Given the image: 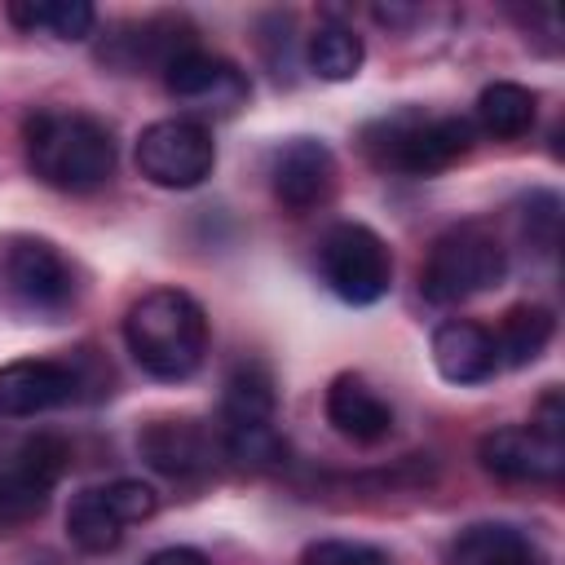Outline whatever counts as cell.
Segmentation results:
<instances>
[{"label": "cell", "instance_id": "14", "mask_svg": "<svg viewBox=\"0 0 565 565\" xmlns=\"http://www.w3.org/2000/svg\"><path fill=\"white\" fill-rule=\"evenodd\" d=\"M433 366L450 384H481L499 371V353H494V340L481 322L446 318L433 331Z\"/></svg>", "mask_w": 565, "mask_h": 565}, {"label": "cell", "instance_id": "12", "mask_svg": "<svg viewBox=\"0 0 565 565\" xmlns=\"http://www.w3.org/2000/svg\"><path fill=\"white\" fill-rule=\"evenodd\" d=\"M79 393V375L66 362L53 358H18L0 366V415L4 419H31L53 406H66Z\"/></svg>", "mask_w": 565, "mask_h": 565}, {"label": "cell", "instance_id": "16", "mask_svg": "<svg viewBox=\"0 0 565 565\" xmlns=\"http://www.w3.org/2000/svg\"><path fill=\"white\" fill-rule=\"evenodd\" d=\"M446 565H547V556L525 530L503 521H481L450 539Z\"/></svg>", "mask_w": 565, "mask_h": 565}, {"label": "cell", "instance_id": "5", "mask_svg": "<svg viewBox=\"0 0 565 565\" xmlns=\"http://www.w3.org/2000/svg\"><path fill=\"white\" fill-rule=\"evenodd\" d=\"M318 269L344 305H375L393 287V252L362 221H340L327 230L318 247Z\"/></svg>", "mask_w": 565, "mask_h": 565}, {"label": "cell", "instance_id": "7", "mask_svg": "<svg viewBox=\"0 0 565 565\" xmlns=\"http://www.w3.org/2000/svg\"><path fill=\"white\" fill-rule=\"evenodd\" d=\"M71 463V446L57 433H35L18 446L13 463L0 468V530L22 525L44 512L53 486Z\"/></svg>", "mask_w": 565, "mask_h": 565}, {"label": "cell", "instance_id": "25", "mask_svg": "<svg viewBox=\"0 0 565 565\" xmlns=\"http://www.w3.org/2000/svg\"><path fill=\"white\" fill-rule=\"evenodd\" d=\"M556 225H561V203H556V194H547V190L530 194L525 234H534V238H543V247H552V243H556Z\"/></svg>", "mask_w": 565, "mask_h": 565}, {"label": "cell", "instance_id": "19", "mask_svg": "<svg viewBox=\"0 0 565 565\" xmlns=\"http://www.w3.org/2000/svg\"><path fill=\"white\" fill-rule=\"evenodd\" d=\"M124 530H128V525L119 521V512L110 508V499H106L102 486L79 490V494L71 499V508H66V539H71L79 552H88V556L115 552V547L124 543Z\"/></svg>", "mask_w": 565, "mask_h": 565}, {"label": "cell", "instance_id": "11", "mask_svg": "<svg viewBox=\"0 0 565 565\" xmlns=\"http://www.w3.org/2000/svg\"><path fill=\"white\" fill-rule=\"evenodd\" d=\"M163 84H168V93L177 97V102H185V106H194V110H207V115H230V110H238L243 102H247V75L234 66V62H225V57H216V53H203V49H190V53H181L168 71H163Z\"/></svg>", "mask_w": 565, "mask_h": 565}, {"label": "cell", "instance_id": "1", "mask_svg": "<svg viewBox=\"0 0 565 565\" xmlns=\"http://www.w3.org/2000/svg\"><path fill=\"white\" fill-rule=\"evenodd\" d=\"M124 344L154 380H190L207 358V313L181 287H154L124 313Z\"/></svg>", "mask_w": 565, "mask_h": 565}, {"label": "cell", "instance_id": "24", "mask_svg": "<svg viewBox=\"0 0 565 565\" xmlns=\"http://www.w3.org/2000/svg\"><path fill=\"white\" fill-rule=\"evenodd\" d=\"M305 565H388V556L371 543H344V539H322L305 547Z\"/></svg>", "mask_w": 565, "mask_h": 565}, {"label": "cell", "instance_id": "10", "mask_svg": "<svg viewBox=\"0 0 565 565\" xmlns=\"http://www.w3.org/2000/svg\"><path fill=\"white\" fill-rule=\"evenodd\" d=\"M269 185H274V199L287 212H296V216L313 212L335 190V154H331V146L318 141V137H291L274 154Z\"/></svg>", "mask_w": 565, "mask_h": 565}, {"label": "cell", "instance_id": "26", "mask_svg": "<svg viewBox=\"0 0 565 565\" xmlns=\"http://www.w3.org/2000/svg\"><path fill=\"white\" fill-rule=\"evenodd\" d=\"M146 565H212V561L203 552H194V547H163V552L146 556Z\"/></svg>", "mask_w": 565, "mask_h": 565}, {"label": "cell", "instance_id": "13", "mask_svg": "<svg viewBox=\"0 0 565 565\" xmlns=\"http://www.w3.org/2000/svg\"><path fill=\"white\" fill-rule=\"evenodd\" d=\"M137 450L146 459V468L163 472V477H199L216 463V437L185 415H163L150 419L137 433Z\"/></svg>", "mask_w": 565, "mask_h": 565}, {"label": "cell", "instance_id": "3", "mask_svg": "<svg viewBox=\"0 0 565 565\" xmlns=\"http://www.w3.org/2000/svg\"><path fill=\"white\" fill-rule=\"evenodd\" d=\"M472 137H477L472 124L459 115L424 119L415 110H402L371 128L366 150L375 154L380 168H393L406 177H433V172H446L450 163H459L472 150Z\"/></svg>", "mask_w": 565, "mask_h": 565}, {"label": "cell", "instance_id": "4", "mask_svg": "<svg viewBox=\"0 0 565 565\" xmlns=\"http://www.w3.org/2000/svg\"><path fill=\"white\" fill-rule=\"evenodd\" d=\"M503 269H508V256L490 230L455 225L433 243L424 274H419V291L428 305H463V300L499 287Z\"/></svg>", "mask_w": 565, "mask_h": 565}, {"label": "cell", "instance_id": "17", "mask_svg": "<svg viewBox=\"0 0 565 565\" xmlns=\"http://www.w3.org/2000/svg\"><path fill=\"white\" fill-rule=\"evenodd\" d=\"M274 380L260 362H243L234 366V375L225 380V393H221V433L225 428H260V424H274Z\"/></svg>", "mask_w": 565, "mask_h": 565}, {"label": "cell", "instance_id": "2", "mask_svg": "<svg viewBox=\"0 0 565 565\" xmlns=\"http://www.w3.org/2000/svg\"><path fill=\"white\" fill-rule=\"evenodd\" d=\"M26 168L66 194H84L110 181L115 172V137L102 119L84 110H35L22 124Z\"/></svg>", "mask_w": 565, "mask_h": 565}, {"label": "cell", "instance_id": "22", "mask_svg": "<svg viewBox=\"0 0 565 565\" xmlns=\"http://www.w3.org/2000/svg\"><path fill=\"white\" fill-rule=\"evenodd\" d=\"M305 57H309V71H313L318 79L340 84V79H353V75L362 71L366 49H362V35L349 31V26H318V31L309 35Z\"/></svg>", "mask_w": 565, "mask_h": 565}, {"label": "cell", "instance_id": "21", "mask_svg": "<svg viewBox=\"0 0 565 565\" xmlns=\"http://www.w3.org/2000/svg\"><path fill=\"white\" fill-rule=\"evenodd\" d=\"M13 26L35 31L44 26L57 40H88L97 26V9L88 0H40V4H9L4 9Z\"/></svg>", "mask_w": 565, "mask_h": 565}, {"label": "cell", "instance_id": "15", "mask_svg": "<svg viewBox=\"0 0 565 565\" xmlns=\"http://www.w3.org/2000/svg\"><path fill=\"white\" fill-rule=\"evenodd\" d=\"M322 411H327V424L340 437L358 441V446H375L393 428V406L362 375H335L331 388H327Z\"/></svg>", "mask_w": 565, "mask_h": 565}, {"label": "cell", "instance_id": "6", "mask_svg": "<svg viewBox=\"0 0 565 565\" xmlns=\"http://www.w3.org/2000/svg\"><path fill=\"white\" fill-rule=\"evenodd\" d=\"M216 168V141L199 119H154L137 137V172L163 190H194Z\"/></svg>", "mask_w": 565, "mask_h": 565}, {"label": "cell", "instance_id": "18", "mask_svg": "<svg viewBox=\"0 0 565 565\" xmlns=\"http://www.w3.org/2000/svg\"><path fill=\"white\" fill-rule=\"evenodd\" d=\"M556 335V318L543 305H512L499 322V331H490L499 366H530Z\"/></svg>", "mask_w": 565, "mask_h": 565}, {"label": "cell", "instance_id": "8", "mask_svg": "<svg viewBox=\"0 0 565 565\" xmlns=\"http://www.w3.org/2000/svg\"><path fill=\"white\" fill-rule=\"evenodd\" d=\"M477 459L499 481L543 486L565 472V437H552L539 424H503L477 441Z\"/></svg>", "mask_w": 565, "mask_h": 565}, {"label": "cell", "instance_id": "20", "mask_svg": "<svg viewBox=\"0 0 565 565\" xmlns=\"http://www.w3.org/2000/svg\"><path fill=\"white\" fill-rule=\"evenodd\" d=\"M534 115H539V97L512 79H494L481 88L477 97V124L494 137V141H516L534 128Z\"/></svg>", "mask_w": 565, "mask_h": 565}, {"label": "cell", "instance_id": "23", "mask_svg": "<svg viewBox=\"0 0 565 565\" xmlns=\"http://www.w3.org/2000/svg\"><path fill=\"white\" fill-rule=\"evenodd\" d=\"M102 490H106V499H110V508L119 512L124 525H141V521H150V516L159 512L154 486H146V481H137V477H119V481H110V486H102Z\"/></svg>", "mask_w": 565, "mask_h": 565}, {"label": "cell", "instance_id": "9", "mask_svg": "<svg viewBox=\"0 0 565 565\" xmlns=\"http://www.w3.org/2000/svg\"><path fill=\"white\" fill-rule=\"evenodd\" d=\"M4 278L26 313H62L75 300V274L49 238H18L4 256Z\"/></svg>", "mask_w": 565, "mask_h": 565}]
</instances>
